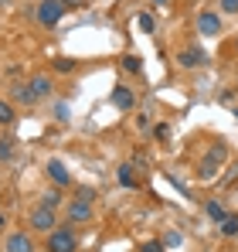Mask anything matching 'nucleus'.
Instances as JSON below:
<instances>
[{"instance_id":"3","label":"nucleus","mask_w":238,"mask_h":252,"mask_svg":"<svg viewBox=\"0 0 238 252\" xmlns=\"http://www.w3.org/2000/svg\"><path fill=\"white\" fill-rule=\"evenodd\" d=\"M61 14H65L61 0H41L38 3V21L44 24V28H55V24L61 21Z\"/></svg>"},{"instance_id":"8","label":"nucleus","mask_w":238,"mask_h":252,"mask_svg":"<svg viewBox=\"0 0 238 252\" xmlns=\"http://www.w3.org/2000/svg\"><path fill=\"white\" fill-rule=\"evenodd\" d=\"M177 65H180V68H198V65H208V55H204L201 48H184V51L177 55Z\"/></svg>"},{"instance_id":"29","label":"nucleus","mask_w":238,"mask_h":252,"mask_svg":"<svg viewBox=\"0 0 238 252\" xmlns=\"http://www.w3.org/2000/svg\"><path fill=\"white\" fill-rule=\"evenodd\" d=\"M0 228H3V218H0Z\"/></svg>"},{"instance_id":"14","label":"nucleus","mask_w":238,"mask_h":252,"mask_svg":"<svg viewBox=\"0 0 238 252\" xmlns=\"http://www.w3.org/2000/svg\"><path fill=\"white\" fill-rule=\"evenodd\" d=\"M116 177H119L122 188H136V177H133V167H129V164H122V167L116 170Z\"/></svg>"},{"instance_id":"20","label":"nucleus","mask_w":238,"mask_h":252,"mask_svg":"<svg viewBox=\"0 0 238 252\" xmlns=\"http://www.w3.org/2000/svg\"><path fill=\"white\" fill-rule=\"evenodd\" d=\"M136 24H140V28L147 31V34H150V31L157 28V21H153V14H140V17H136Z\"/></svg>"},{"instance_id":"32","label":"nucleus","mask_w":238,"mask_h":252,"mask_svg":"<svg viewBox=\"0 0 238 252\" xmlns=\"http://www.w3.org/2000/svg\"><path fill=\"white\" fill-rule=\"evenodd\" d=\"M235 116H238V113H235Z\"/></svg>"},{"instance_id":"25","label":"nucleus","mask_w":238,"mask_h":252,"mask_svg":"<svg viewBox=\"0 0 238 252\" xmlns=\"http://www.w3.org/2000/svg\"><path fill=\"white\" fill-rule=\"evenodd\" d=\"M218 7H221L225 14H238V0H218Z\"/></svg>"},{"instance_id":"18","label":"nucleus","mask_w":238,"mask_h":252,"mask_svg":"<svg viewBox=\"0 0 238 252\" xmlns=\"http://www.w3.org/2000/svg\"><path fill=\"white\" fill-rule=\"evenodd\" d=\"M55 72H61V75L75 72V58H55Z\"/></svg>"},{"instance_id":"31","label":"nucleus","mask_w":238,"mask_h":252,"mask_svg":"<svg viewBox=\"0 0 238 252\" xmlns=\"http://www.w3.org/2000/svg\"><path fill=\"white\" fill-rule=\"evenodd\" d=\"M157 3H163V0H157Z\"/></svg>"},{"instance_id":"9","label":"nucleus","mask_w":238,"mask_h":252,"mask_svg":"<svg viewBox=\"0 0 238 252\" xmlns=\"http://www.w3.org/2000/svg\"><path fill=\"white\" fill-rule=\"evenodd\" d=\"M68 221H75V225L92 221V205H89V201H79V198H72V205H68Z\"/></svg>"},{"instance_id":"22","label":"nucleus","mask_w":238,"mask_h":252,"mask_svg":"<svg viewBox=\"0 0 238 252\" xmlns=\"http://www.w3.org/2000/svg\"><path fill=\"white\" fill-rule=\"evenodd\" d=\"M208 215H211L214 221H221V218H225V208H221L218 201H208Z\"/></svg>"},{"instance_id":"10","label":"nucleus","mask_w":238,"mask_h":252,"mask_svg":"<svg viewBox=\"0 0 238 252\" xmlns=\"http://www.w3.org/2000/svg\"><path fill=\"white\" fill-rule=\"evenodd\" d=\"M109 99H113L116 109H133V106H136V95H133V89H126V85H116Z\"/></svg>"},{"instance_id":"23","label":"nucleus","mask_w":238,"mask_h":252,"mask_svg":"<svg viewBox=\"0 0 238 252\" xmlns=\"http://www.w3.org/2000/svg\"><path fill=\"white\" fill-rule=\"evenodd\" d=\"M140 252H167V246H163V242H143Z\"/></svg>"},{"instance_id":"2","label":"nucleus","mask_w":238,"mask_h":252,"mask_svg":"<svg viewBox=\"0 0 238 252\" xmlns=\"http://www.w3.org/2000/svg\"><path fill=\"white\" fill-rule=\"evenodd\" d=\"M79 249V239L72 228H55L48 232V252H75Z\"/></svg>"},{"instance_id":"5","label":"nucleus","mask_w":238,"mask_h":252,"mask_svg":"<svg viewBox=\"0 0 238 252\" xmlns=\"http://www.w3.org/2000/svg\"><path fill=\"white\" fill-rule=\"evenodd\" d=\"M55 225H58V218H55V211L51 208H34L31 211V228H38V232H55Z\"/></svg>"},{"instance_id":"30","label":"nucleus","mask_w":238,"mask_h":252,"mask_svg":"<svg viewBox=\"0 0 238 252\" xmlns=\"http://www.w3.org/2000/svg\"><path fill=\"white\" fill-rule=\"evenodd\" d=\"M235 48H238V38H235Z\"/></svg>"},{"instance_id":"21","label":"nucleus","mask_w":238,"mask_h":252,"mask_svg":"<svg viewBox=\"0 0 238 252\" xmlns=\"http://www.w3.org/2000/svg\"><path fill=\"white\" fill-rule=\"evenodd\" d=\"M14 95H17V102H34V95H31V89H28V85H17V89H14Z\"/></svg>"},{"instance_id":"12","label":"nucleus","mask_w":238,"mask_h":252,"mask_svg":"<svg viewBox=\"0 0 238 252\" xmlns=\"http://www.w3.org/2000/svg\"><path fill=\"white\" fill-rule=\"evenodd\" d=\"M218 232H221L225 239H235L238 235V215H225V218L218 221Z\"/></svg>"},{"instance_id":"28","label":"nucleus","mask_w":238,"mask_h":252,"mask_svg":"<svg viewBox=\"0 0 238 252\" xmlns=\"http://www.w3.org/2000/svg\"><path fill=\"white\" fill-rule=\"evenodd\" d=\"M0 3H3V7H10V0H0Z\"/></svg>"},{"instance_id":"24","label":"nucleus","mask_w":238,"mask_h":252,"mask_svg":"<svg viewBox=\"0 0 238 252\" xmlns=\"http://www.w3.org/2000/svg\"><path fill=\"white\" fill-rule=\"evenodd\" d=\"M75 198H79V201H89V205H92V201H95V191H89V188H79V191H75Z\"/></svg>"},{"instance_id":"13","label":"nucleus","mask_w":238,"mask_h":252,"mask_svg":"<svg viewBox=\"0 0 238 252\" xmlns=\"http://www.w3.org/2000/svg\"><path fill=\"white\" fill-rule=\"evenodd\" d=\"M58 205H61V191H58V188H51V191H44V194H41V208H58Z\"/></svg>"},{"instance_id":"1","label":"nucleus","mask_w":238,"mask_h":252,"mask_svg":"<svg viewBox=\"0 0 238 252\" xmlns=\"http://www.w3.org/2000/svg\"><path fill=\"white\" fill-rule=\"evenodd\" d=\"M221 160H228V147H225V143H214V147L208 150V157L201 160V170H198L201 181H211V177L218 174V164H221Z\"/></svg>"},{"instance_id":"4","label":"nucleus","mask_w":238,"mask_h":252,"mask_svg":"<svg viewBox=\"0 0 238 252\" xmlns=\"http://www.w3.org/2000/svg\"><path fill=\"white\" fill-rule=\"evenodd\" d=\"M198 31L204 34V38H218V34H221V17H218L214 10H201Z\"/></svg>"},{"instance_id":"26","label":"nucleus","mask_w":238,"mask_h":252,"mask_svg":"<svg viewBox=\"0 0 238 252\" xmlns=\"http://www.w3.org/2000/svg\"><path fill=\"white\" fill-rule=\"evenodd\" d=\"M163 246H180V232H167L163 235Z\"/></svg>"},{"instance_id":"16","label":"nucleus","mask_w":238,"mask_h":252,"mask_svg":"<svg viewBox=\"0 0 238 252\" xmlns=\"http://www.w3.org/2000/svg\"><path fill=\"white\" fill-rule=\"evenodd\" d=\"M14 120H17V113H14V106H10L7 99H0V123H3V126H10Z\"/></svg>"},{"instance_id":"27","label":"nucleus","mask_w":238,"mask_h":252,"mask_svg":"<svg viewBox=\"0 0 238 252\" xmlns=\"http://www.w3.org/2000/svg\"><path fill=\"white\" fill-rule=\"evenodd\" d=\"M61 7L65 10H75V7H82V0H61Z\"/></svg>"},{"instance_id":"17","label":"nucleus","mask_w":238,"mask_h":252,"mask_svg":"<svg viewBox=\"0 0 238 252\" xmlns=\"http://www.w3.org/2000/svg\"><path fill=\"white\" fill-rule=\"evenodd\" d=\"M55 120H58V123H68V120H72V106H68V102H55Z\"/></svg>"},{"instance_id":"15","label":"nucleus","mask_w":238,"mask_h":252,"mask_svg":"<svg viewBox=\"0 0 238 252\" xmlns=\"http://www.w3.org/2000/svg\"><path fill=\"white\" fill-rule=\"evenodd\" d=\"M122 68H126L129 75H140V72H143V62H140L136 55H122Z\"/></svg>"},{"instance_id":"11","label":"nucleus","mask_w":238,"mask_h":252,"mask_svg":"<svg viewBox=\"0 0 238 252\" xmlns=\"http://www.w3.org/2000/svg\"><path fill=\"white\" fill-rule=\"evenodd\" d=\"M28 89H31L34 102H38V99H48V95H51V79H48V75H34V79L28 82Z\"/></svg>"},{"instance_id":"7","label":"nucleus","mask_w":238,"mask_h":252,"mask_svg":"<svg viewBox=\"0 0 238 252\" xmlns=\"http://www.w3.org/2000/svg\"><path fill=\"white\" fill-rule=\"evenodd\" d=\"M3 252H34V242L28 232H10L3 239Z\"/></svg>"},{"instance_id":"19","label":"nucleus","mask_w":238,"mask_h":252,"mask_svg":"<svg viewBox=\"0 0 238 252\" xmlns=\"http://www.w3.org/2000/svg\"><path fill=\"white\" fill-rule=\"evenodd\" d=\"M10 157H14V140L3 136V140H0V164H7Z\"/></svg>"},{"instance_id":"6","label":"nucleus","mask_w":238,"mask_h":252,"mask_svg":"<svg viewBox=\"0 0 238 252\" xmlns=\"http://www.w3.org/2000/svg\"><path fill=\"white\" fill-rule=\"evenodd\" d=\"M48 177H51L55 188H68V184H72V170L65 167V160H58V157L48 160Z\"/></svg>"}]
</instances>
